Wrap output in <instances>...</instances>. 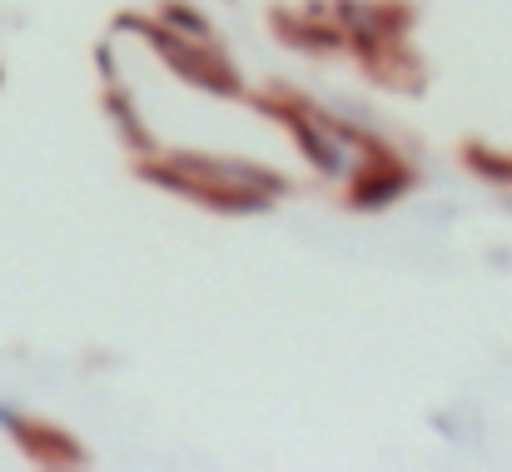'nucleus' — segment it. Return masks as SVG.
I'll return each mask as SVG.
<instances>
[]
</instances>
